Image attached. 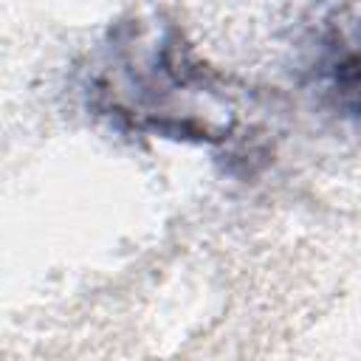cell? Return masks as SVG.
Returning <instances> with one entry per match:
<instances>
[{
	"mask_svg": "<svg viewBox=\"0 0 361 361\" xmlns=\"http://www.w3.org/2000/svg\"><path fill=\"white\" fill-rule=\"evenodd\" d=\"M85 104L121 133L195 144L237 138L228 82L197 59L175 23L130 20L110 28L85 79Z\"/></svg>",
	"mask_w": 361,
	"mask_h": 361,
	"instance_id": "1",
	"label": "cell"
},
{
	"mask_svg": "<svg viewBox=\"0 0 361 361\" xmlns=\"http://www.w3.org/2000/svg\"><path fill=\"white\" fill-rule=\"evenodd\" d=\"M310 73L330 110L344 118H361V23L327 31Z\"/></svg>",
	"mask_w": 361,
	"mask_h": 361,
	"instance_id": "2",
	"label": "cell"
}]
</instances>
